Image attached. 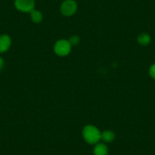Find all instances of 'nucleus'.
<instances>
[{
    "mask_svg": "<svg viewBox=\"0 0 155 155\" xmlns=\"http://www.w3.org/2000/svg\"><path fill=\"white\" fill-rule=\"evenodd\" d=\"M83 138L88 144H97L101 139V132L96 126L88 125L84 128L82 132Z\"/></svg>",
    "mask_w": 155,
    "mask_h": 155,
    "instance_id": "nucleus-1",
    "label": "nucleus"
},
{
    "mask_svg": "<svg viewBox=\"0 0 155 155\" xmlns=\"http://www.w3.org/2000/svg\"><path fill=\"white\" fill-rule=\"evenodd\" d=\"M68 41H69V43L71 44V46H75L77 45V44H79L80 38L79 37H78V36H72V37H70Z\"/></svg>",
    "mask_w": 155,
    "mask_h": 155,
    "instance_id": "nucleus-10",
    "label": "nucleus"
},
{
    "mask_svg": "<svg viewBox=\"0 0 155 155\" xmlns=\"http://www.w3.org/2000/svg\"><path fill=\"white\" fill-rule=\"evenodd\" d=\"M4 67V61L2 59V58L0 57V71Z\"/></svg>",
    "mask_w": 155,
    "mask_h": 155,
    "instance_id": "nucleus-12",
    "label": "nucleus"
},
{
    "mask_svg": "<svg viewBox=\"0 0 155 155\" xmlns=\"http://www.w3.org/2000/svg\"><path fill=\"white\" fill-rule=\"evenodd\" d=\"M71 50V45L67 40H59L54 46V51L56 55L59 56H65L70 53Z\"/></svg>",
    "mask_w": 155,
    "mask_h": 155,
    "instance_id": "nucleus-2",
    "label": "nucleus"
},
{
    "mask_svg": "<svg viewBox=\"0 0 155 155\" xmlns=\"http://www.w3.org/2000/svg\"><path fill=\"white\" fill-rule=\"evenodd\" d=\"M149 74H150V77L155 79V63L150 66V69H149Z\"/></svg>",
    "mask_w": 155,
    "mask_h": 155,
    "instance_id": "nucleus-11",
    "label": "nucleus"
},
{
    "mask_svg": "<svg viewBox=\"0 0 155 155\" xmlns=\"http://www.w3.org/2000/svg\"><path fill=\"white\" fill-rule=\"evenodd\" d=\"M77 3L74 0H65L61 5V12L65 16H71L76 12Z\"/></svg>",
    "mask_w": 155,
    "mask_h": 155,
    "instance_id": "nucleus-3",
    "label": "nucleus"
},
{
    "mask_svg": "<svg viewBox=\"0 0 155 155\" xmlns=\"http://www.w3.org/2000/svg\"><path fill=\"white\" fill-rule=\"evenodd\" d=\"M31 19H32L34 23H40V22L42 21L43 20V15L42 13L41 12L38 10H35L34 9L32 12H31Z\"/></svg>",
    "mask_w": 155,
    "mask_h": 155,
    "instance_id": "nucleus-8",
    "label": "nucleus"
},
{
    "mask_svg": "<svg viewBox=\"0 0 155 155\" xmlns=\"http://www.w3.org/2000/svg\"><path fill=\"white\" fill-rule=\"evenodd\" d=\"M94 155H107L108 154V148L107 145L103 143H98L94 148Z\"/></svg>",
    "mask_w": 155,
    "mask_h": 155,
    "instance_id": "nucleus-6",
    "label": "nucleus"
},
{
    "mask_svg": "<svg viewBox=\"0 0 155 155\" xmlns=\"http://www.w3.org/2000/svg\"><path fill=\"white\" fill-rule=\"evenodd\" d=\"M15 5L18 11L31 13L35 7L34 0H15Z\"/></svg>",
    "mask_w": 155,
    "mask_h": 155,
    "instance_id": "nucleus-4",
    "label": "nucleus"
},
{
    "mask_svg": "<svg viewBox=\"0 0 155 155\" xmlns=\"http://www.w3.org/2000/svg\"><path fill=\"white\" fill-rule=\"evenodd\" d=\"M12 40L7 34L0 36V53H5L10 48Z\"/></svg>",
    "mask_w": 155,
    "mask_h": 155,
    "instance_id": "nucleus-5",
    "label": "nucleus"
},
{
    "mask_svg": "<svg viewBox=\"0 0 155 155\" xmlns=\"http://www.w3.org/2000/svg\"><path fill=\"white\" fill-rule=\"evenodd\" d=\"M138 41L141 45L147 46L150 42V37L147 34H141L138 36Z\"/></svg>",
    "mask_w": 155,
    "mask_h": 155,
    "instance_id": "nucleus-9",
    "label": "nucleus"
},
{
    "mask_svg": "<svg viewBox=\"0 0 155 155\" xmlns=\"http://www.w3.org/2000/svg\"><path fill=\"white\" fill-rule=\"evenodd\" d=\"M101 139L105 142H111L115 139V134L112 131L107 130L101 133Z\"/></svg>",
    "mask_w": 155,
    "mask_h": 155,
    "instance_id": "nucleus-7",
    "label": "nucleus"
}]
</instances>
